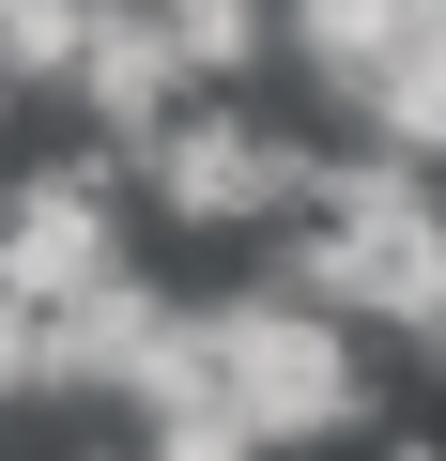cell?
Here are the masks:
<instances>
[{"instance_id":"cell-1","label":"cell","mask_w":446,"mask_h":461,"mask_svg":"<svg viewBox=\"0 0 446 461\" xmlns=\"http://www.w3.org/2000/svg\"><path fill=\"white\" fill-rule=\"evenodd\" d=\"M200 354H215V400L247 415L262 461L385 446V339H369L354 308H323L293 262H278V277H232V293H200Z\"/></svg>"},{"instance_id":"cell-2","label":"cell","mask_w":446,"mask_h":461,"mask_svg":"<svg viewBox=\"0 0 446 461\" xmlns=\"http://www.w3.org/2000/svg\"><path fill=\"white\" fill-rule=\"evenodd\" d=\"M278 262H293L323 308H354L369 339L431 354V339H446V169H415V154H385V139H339L323 185H308V215L278 230Z\"/></svg>"},{"instance_id":"cell-3","label":"cell","mask_w":446,"mask_h":461,"mask_svg":"<svg viewBox=\"0 0 446 461\" xmlns=\"http://www.w3.org/2000/svg\"><path fill=\"white\" fill-rule=\"evenodd\" d=\"M308 185H323V154H308L278 108H247V93H200L185 123L139 139V200H154L169 230H293Z\"/></svg>"},{"instance_id":"cell-4","label":"cell","mask_w":446,"mask_h":461,"mask_svg":"<svg viewBox=\"0 0 446 461\" xmlns=\"http://www.w3.org/2000/svg\"><path fill=\"white\" fill-rule=\"evenodd\" d=\"M123 185H139V154H47V169H16L0 185V277H16L32 308H77L93 277H123L139 262V230H123Z\"/></svg>"},{"instance_id":"cell-5","label":"cell","mask_w":446,"mask_h":461,"mask_svg":"<svg viewBox=\"0 0 446 461\" xmlns=\"http://www.w3.org/2000/svg\"><path fill=\"white\" fill-rule=\"evenodd\" d=\"M215 77H200V47H185V16H154V0H108L93 16V47H77V123L108 139V154H139L154 123H185Z\"/></svg>"},{"instance_id":"cell-6","label":"cell","mask_w":446,"mask_h":461,"mask_svg":"<svg viewBox=\"0 0 446 461\" xmlns=\"http://www.w3.org/2000/svg\"><path fill=\"white\" fill-rule=\"evenodd\" d=\"M415 16H431V0H278V62H293V77L354 123V93L385 77V47H400Z\"/></svg>"},{"instance_id":"cell-7","label":"cell","mask_w":446,"mask_h":461,"mask_svg":"<svg viewBox=\"0 0 446 461\" xmlns=\"http://www.w3.org/2000/svg\"><path fill=\"white\" fill-rule=\"evenodd\" d=\"M354 139H385V154H415V169H446V0L385 47V77L354 93Z\"/></svg>"},{"instance_id":"cell-8","label":"cell","mask_w":446,"mask_h":461,"mask_svg":"<svg viewBox=\"0 0 446 461\" xmlns=\"http://www.w3.org/2000/svg\"><path fill=\"white\" fill-rule=\"evenodd\" d=\"M93 16H108V0H0V93H77Z\"/></svg>"},{"instance_id":"cell-9","label":"cell","mask_w":446,"mask_h":461,"mask_svg":"<svg viewBox=\"0 0 446 461\" xmlns=\"http://www.w3.org/2000/svg\"><path fill=\"white\" fill-rule=\"evenodd\" d=\"M32 400H62V308L0 277V415H32Z\"/></svg>"}]
</instances>
